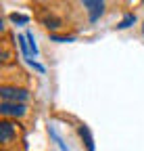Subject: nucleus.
<instances>
[{"label": "nucleus", "instance_id": "1", "mask_svg": "<svg viewBox=\"0 0 144 151\" xmlns=\"http://www.w3.org/2000/svg\"><path fill=\"white\" fill-rule=\"evenodd\" d=\"M0 97L2 101H9V103H21L29 97V92L25 88H11V86H2L0 88Z\"/></svg>", "mask_w": 144, "mask_h": 151}, {"label": "nucleus", "instance_id": "2", "mask_svg": "<svg viewBox=\"0 0 144 151\" xmlns=\"http://www.w3.org/2000/svg\"><path fill=\"white\" fill-rule=\"evenodd\" d=\"M27 107L23 103H9V101H2L0 103V113L2 116H15V118H21L25 116Z\"/></svg>", "mask_w": 144, "mask_h": 151}, {"label": "nucleus", "instance_id": "3", "mask_svg": "<svg viewBox=\"0 0 144 151\" xmlns=\"http://www.w3.org/2000/svg\"><path fill=\"white\" fill-rule=\"evenodd\" d=\"M82 6H86L90 11V21H98V17L104 13V2H100V0H84Z\"/></svg>", "mask_w": 144, "mask_h": 151}, {"label": "nucleus", "instance_id": "4", "mask_svg": "<svg viewBox=\"0 0 144 151\" xmlns=\"http://www.w3.org/2000/svg\"><path fill=\"white\" fill-rule=\"evenodd\" d=\"M15 137V126L11 124V122H0V141L2 143H9L11 139Z\"/></svg>", "mask_w": 144, "mask_h": 151}, {"label": "nucleus", "instance_id": "5", "mask_svg": "<svg viewBox=\"0 0 144 151\" xmlns=\"http://www.w3.org/2000/svg\"><path fill=\"white\" fill-rule=\"evenodd\" d=\"M79 137L84 139L88 151H94V149H96V147H94V139H92V134H90V128H88V126H79Z\"/></svg>", "mask_w": 144, "mask_h": 151}, {"label": "nucleus", "instance_id": "6", "mask_svg": "<svg viewBox=\"0 0 144 151\" xmlns=\"http://www.w3.org/2000/svg\"><path fill=\"white\" fill-rule=\"evenodd\" d=\"M134 23H136V15H134V13H128V15H125L121 21H119L117 27H119V29H128V27H132Z\"/></svg>", "mask_w": 144, "mask_h": 151}, {"label": "nucleus", "instance_id": "7", "mask_svg": "<svg viewBox=\"0 0 144 151\" xmlns=\"http://www.w3.org/2000/svg\"><path fill=\"white\" fill-rule=\"evenodd\" d=\"M9 19H11L13 23H17V25H25V23H29V17H27V15H21V13H11Z\"/></svg>", "mask_w": 144, "mask_h": 151}, {"label": "nucleus", "instance_id": "8", "mask_svg": "<svg viewBox=\"0 0 144 151\" xmlns=\"http://www.w3.org/2000/svg\"><path fill=\"white\" fill-rule=\"evenodd\" d=\"M44 25H46L48 29H57V27H61V19H59V17H55V15L44 17Z\"/></svg>", "mask_w": 144, "mask_h": 151}, {"label": "nucleus", "instance_id": "9", "mask_svg": "<svg viewBox=\"0 0 144 151\" xmlns=\"http://www.w3.org/2000/svg\"><path fill=\"white\" fill-rule=\"evenodd\" d=\"M17 42H19V48L23 52V57H29V42L25 36H17Z\"/></svg>", "mask_w": 144, "mask_h": 151}, {"label": "nucleus", "instance_id": "10", "mask_svg": "<svg viewBox=\"0 0 144 151\" xmlns=\"http://www.w3.org/2000/svg\"><path fill=\"white\" fill-rule=\"evenodd\" d=\"M25 38H27V42H29V50L33 52V57L38 55V44H35V38H33V34L31 32H27L25 34Z\"/></svg>", "mask_w": 144, "mask_h": 151}, {"label": "nucleus", "instance_id": "11", "mask_svg": "<svg viewBox=\"0 0 144 151\" xmlns=\"http://www.w3.org/2000/svg\"><path fill=\"white\" fill-rule=\"evenodd\" d=\"M50 40H52V42H73L75 38H73V36H59V34H52Z\"/></svg>", "mask_w": 144, "mask_h": 151}, {"label": "nucleus", "instance_id": "12", "mask_svg": "<svg viewBox=\"0 0 144 151\" xmlns=\"http://www.w3.org/2000/svg\"><path fill=\"white\" fill-rule=\"evenodd\" d=\"M27 63H29V65H31V67H33V69H38V71H40V73H44V65H40V63H35V61H33V59H27Z\"/></svg>", "mask_w": 144, "mask_h": 151}, {"label": "nucleus", "instance_id": "13", "mask_svg": "<svg viewBox=\"0 0 144 151\" xmlns=\"http://www.w3.org/2000/svg\"><path fill=\"white\" fill-rule=\"evenodd\" d=\"M142 34H144V23H142Z\"/></svg>", "mask_w": 144, "mask_h": 151}]
</instances>
